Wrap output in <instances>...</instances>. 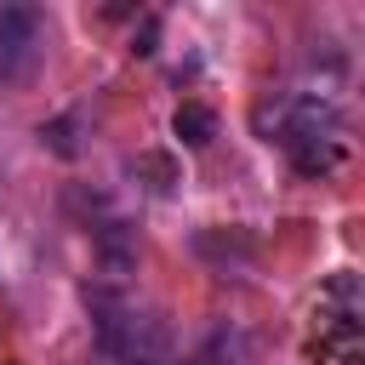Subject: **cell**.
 Returning <instances> with one entry per match:
<instances>
[{
  "instance_id": "277c9868",
  "label": "cell",
  "mask_w": 365,
  "mask_h": 365,
  "mask_svg": "<svg viewBox=\"0 0 365 365\" xmlns=\"http://www.w3.org/2000/svg\"><path fill=\"white\" fill-rule=\"evenodd\" d=\"M171 131H177L182 148H211V137H217V114H211L205 103H182V108L171 114Z\"/></svg>"
},
{
  "instance_id": "7a4b0ae2",
  "label": "cell",
  "mask_w": 365,
  "mask_h": 365,
  "mask_svg": "<svg viewBox=\"0 0 365 365\" xmlns=\"http://www.w3.org/2000/svg\"><path fill=\"white\" fill-rule=\"evenodd\" d=\"M40 40H46V23H40L34 6H6L0 11V91L17 86L40 63Z\"/></svg>"
},
{
  "instance_id": "5b68a950",
  "label": "cell",
  "mask_w": 365,
  "mask_h": 365,
  "mask_svg": "<svg viewBox=\"0 0 365 365\" xmlns=\"http://www.w3.org/2000/svg\"><path fill=\"white\" fill-rule=\"evenodd\" d=\"M40 137H46V143H51V154H63V160H68V154L80 148V143H74V120H51V125H46Z\"/></svg>"
},
{
  "instance_id": "3957f363",
  "label": "cell",
  "mask_w": 365,
  "mask_h": 365,
  "mask_svg": "<svg viewBox=\"0 0 365 365\" xmlns=\"http://www.w3.org/2000/svg\"><path fill=\"white\" fill-rule=\"evenodd\" d=\"M200 365H262V348H257V336H251V331L222 325V331H211V342H205Z\"/></svg>"
},
{
  "instance_id": "6da1fadb",
  "label": "cell",
  "mask_w": 365,
  "mask_h": 365,
  "mask_svg": "<svg viewBox=\"0 0 365 365\" xmlns=\"http://www.w3.org/2000/svg\"><path fill=\"white\" fill-rule=\"evenodd\" d=\"M359 319H365L359 279H354V274H336V279L319 291V308H314L319 354H331V359H354V354H359Z\"/></svg>"
}]
</instances>
